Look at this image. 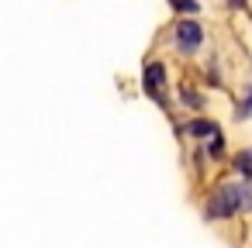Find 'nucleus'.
Wrapping results in <instances>:
<instances>
[{"label":"nucleus","mask_w":252,"mask_h":248,"mask_svg":"<svg viewBox=\"0 0 252 248\" xmlns=\"http://www.w3.org/2000/svg\"><path fill=\"white\" fill-rule=\"evenodd\" d=\"M235 214H242V193L238 183H218L207 200H204V217L207 220H231Z\"/></svg>","instance_id":"f257e3e1"},{"label":"nucleus","mask_w":252,"mask_h":248,"mask_svg":"<svg viewBox=\"0 0 252 248\" xmlns=\"http://www.w3.org/2000/svg\"><path fill=\"white\" fill-rule=\"evenodd\" d=\"M173 42H176V52L180 55H197L200 45H204V25L193 21V18H183L173 25Z\"/></svg>","instance_id":"f03ea898"},{"label":"nucleus","mask_w":252,"mask_h":248,"mask_svg":"<svg viewBox=\"0 0 252 248\" xmlns=\"http://www.w3.org/2000/svg\"><path fill=\"white\" fill-rule=\"evenodd\" d=\"M166 80H169V73H166L162 62H145V69H142V90L159 107H169V100H166Z\"/></svg>","instance_id":"7ed1b4c3"},{"label":"nucleus","mask_w":252,"mask_h":248,"mask_svg":"<svg viewBox=\"0 0 252 248\" xmlns=\"http://www.w3.org/2000/svg\"><path fill=\"white\" fill-rule=\"evenodd\" d=\"M180 131H183V135H190V138H197V141H211V138H214V135L221 131V124L200 114V117H193V121L180 124Z\"/></svg>","instance_id":"20e7f679"},{"label":"nucleus","mask_w":252,"mask_h":248,"mask_svg":"<svg viewBox=\"0 0 252 248\" xmlns=\"http://www.w3.org/2000/svg\"><path fill=\"white\" fill-rule=\"evenodd\" d=\"M180 100H183V107H190V110H207V97L193 86V83H180Z\"/></svg>","instance_id":"39448f33"},{"label":"nucleus","mask_w":252,"mask_h":248,"mask_svg":"<svg viewBox=\"0 0 252 248\" xmlns=\"http://www.w3.org/2000/svg\"><path fill=\"white\" fill-rule=\"evenodd\" d=\"M231 165H235L245 179H252V145H249V148H238L235 159H231Z\"/></svg>","instance_id":"423d86ee"},{"label":"nucleus","mask_w":252,"mask_h":248,"mask_svg":"<svg viewBox=\"0 0 252 248\" xmlns=\"http://www.w3.org/2000/svg\"><path fill=\"white\" fill-rule=\"evenodd\" d=\"M169 7L183 18H193V14H200V0H169Z\"/></svg>","instance_id":"0eeeda50"},{"label":"nucleus","mask_w":252,"mask_h":248,"mask_svg":"<svg viewBox=\"0 0 252 248\" xmlns=\"http://www.w3.org/2000/svg\"><path fill=\"white\" fill-rule=\"evenodd\" d=\"M252 117V83L245 86V97L238 100V107H235V121H249Z\"/></svg>","instance_id":"6e6552de"},{"label":"nucleus","mask_w":252,"mask_h":248,"mask_svg":"<svg viewBox=\"0 0 252 248\" xmlns=\"http://www.w3.org/2000/svg\"><path fill=\"white\" fill-rule=\"evenodd\" d=\"M207 159H214V162H218V159H224V135H221V131L207 141Z\"/></svg>","instance_id":"1a4fd4ad"},{"label":"nucleus","mask_w":252,"mask_h":248,"mask_svg":"<svg viewBox=\"0 0 252 248\" xmlns=\"http://www.w3.org/2000/svg\"><path fill=\"white\" fill-rule=\"evenodd\" d=\"M238 193H242V210L252 214V179H242L238 183Z\"/></svg>","instance_id":"9d476101"},{"label":"nucleus","mask_w":252,"mask_h":248,"mask_svg":"<svg viewBox=\"0 0 252 248\" xmlns=\"http://www.w3.org/2000/svg\"><path fill=\"white\" fill-rule=\"evenodd\" d=\"M193 169H197V172H204V169H207V152H204L200 145L193 148Z\"/></svg>","instance_id":"9b49d317"},{"label":"nucleus","mask_w":252,"mask_h":248,"mask_svg":"<svg viewBox=\"0 0 252 248\" xmlns=\"http://www.w3.org/2000/svg\"><path fill=\"white\" fill-rule=\"evenodd\" d=\"M224 4H228V7H245L249 0H224Z\"/></svg>","instance_id":"f8f14e48"}]
</instances>
